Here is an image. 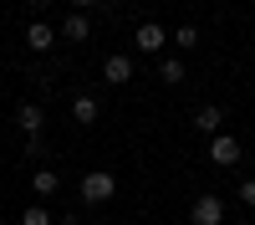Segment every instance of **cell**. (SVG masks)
<instances>
[{"instance_id":"7","label":"cell","mask_w":255,"mask_h":225,"mask_svg":"<svg viewBox=\"0 0 255 225\" xmlns=\"http://www.w3.org/2000/svg\"><path fill=\"white\" fill-rule=\"evenodd\" d=\"M194 128L209 133V138L225 133V108H220V102H204V108H194Z\"/></svg>"},{"instance_id":"1","label":"cell","mask_w":255,"mask_h":225,"mask_svg":"<svg viewBox=\"0 0 255 225\" xmlns=\"http://www.w3.org/2000/svg\"><path fill=\"white\" fill-rule=\"evenodd\" d=\"M77 190H82V200H87V205H108V200L118 195V179H113L108 169H92V174H82Z\"/></svg>"},{"instance_id":"15","label":"cell","mask_w":255,"mask_h":225,"mask_svg":"<svg viewBox=\"0 0 255 225\" xmlns=\"http://www.w3.org/2000/svg\"><path fill=\"white\" fill-rule=\"evenodd\" d=\"M240 200H245L250 210H255V179H240Z\"/></svg>"},{"instance_id":"10","label":"cell","mask_w":255,"mask_h":225,"mask_svg":"<svg viewBox=\"0 0 255 225\" xmlns=\"http://www.w3.org/2000/svg\"><path fill=\"white\" fill-rule=\"evenodd\" d=\"M97 113H102V102H97L92 92H77V97H72V118L82 123V128H87V123H97Z\"/></svg>"},{"instance_id":"3","label":"cell","mask_w":255,"mask_h":225,"mask_svg":"<svg viewBox=\"0 0 255 225\" xmlns=\"http://www.w3.org/2000/svg\"><path fill=\"white\" fill-rule=\"evenodd\" d=\"M209 159H215L220 169H235V164L245 159V149H240V138H230V133H215V138H209Z\"/></svg>"},{"instance_id":"11","label":"cell","mask_w":255,"mask_h":225,"mask_svg":"<svg viewBox=\"0 0 255 225\" xmlns=\"http://www.w3.org/2000/svg\"><path fill=\"white\" fill-rule=\"evenodd\" d=\"M158 77L168 82V87H179V82L189 77V61H184V56H163V61H158Z\"/></svg>"},{"instance_id":"6","label":"cell","mask_w":255,"mask_h":225,"mask_svg":"<svg viewBox=\"0 0 255 225\" xmlns=\"http://www.w3.org/2000/svg\"><path fill=\"white\" fill-rule=\"evenodd\" d=\"M61 36H67L72 46H82V41L92 36V15H87V10H72V15H61Z\"/></svg>"},{"instance_id":"8","label":"cell","mask_w":255,"mask_h":225,"mask_svg":"<svg viewBox=\"0 0 255 225\" xmlns=\"http://www.w3.org/2000/svg\"><path fill=\"white\" fill-rule=\"evenodd\" d=\"M102 82H113V87L133 82V56H102Z\"/></svg>"},{"instance_id":"17","label":"cell","mask_w":255,"mask_h":225,"mask_svg":"<svg viewBox=\"0 0 255 225\" xmlns=\"http://www.w3.org/2000/svg\"><path fill=\"white\" fill-rule=\"evenodd\" d=\"M56 225H77V215H56Z\"/></svg>"},{"instance_id":"9","label":"cell","mask_w":255,"mask_h":225,"mask_svg":"<svg viewBox=\"0 0 255 225\" xmlns=\"http://www.w3.org/2000/svg\"><path fill=\"white\" fill-rule=\"evenodd\" d=\"M26 46L31 51H51L56 46V26H51V20H31V26H26Z\"/></svg>"},{"instance_id":"18","label":"cell","mask_w":255,"mask_h":225,"mask_svg":"<svg viewBox=\"0 0 255 225\" xmlns=\"http://www.w3.org/2000/svg\"><path fill=\"white\" fill-rule=\"evenodd\" d=\"M179 5H189V0H179Z\"/></svg>"},{"instance_id":"16","label":"cell","mask_w":255,"mask_h":225,"mask_svg":"<svg viewBox=\"0 0 255 225\" xmlns=\"http://www.w3.org/2000/svg\"><path fill=\"white\" fill-rule=\"evenodd\" d=\"M72 5H77V10H92V5H97V0H72Z\"/></svg>"},{"instance_id":"12","label":"cell","mask_w":255,"mask_h":225,"mask_svg":"<svg viewBox=\"0 0 255 225\" xmlns=\"http://www.w3.org/2000/svg\"><path fill=\"white\" fill-rule=\"evenodd\" d=\"M31 190H36L41 200H51V195L61 190V174H56V169H36V174H31Z\"/></svg>"},{"instance_id":"14","label":"cell","mask_w":255,"mask_h":225,"mask_svg":"<svg viewBox=\"0 0 255 225\" xmlns=\"http://www.w3.org/2000/svg\"><path fill=\"white\" fill-rule=\"evenodd\" d=\"M174 46H179V56L194 51V46H199V26H179V31H174Z\"/></svg>"},{"instance_id":"4","label":"cell","mask_w":255,"mask_h":225,"mask_svg":"<svg viewBox=\"0 0 255 225\" xmlns=\"http://www.w3.org/2000/svg\"><path fill=\"white\" fill-rule=\"evenodd\" d=\"M133 46H138V51H148V56H158V51L168 46V31L158 26V20H143V26L133 31Z\"/></svg>"},{"instance_id":"5","label":"cell","mask_w":255,"mask_h":225,"mask_svg":"<svg viewBox=\"0 0 255 225\" xmlns=\"http://www.w3.org/2000/svg\"><path fill=\"white\" fill-rule=\"evenodd\" d=\"M15 128L26 138H41V128H46V113H41V102H20L15 108Z\"/></svg>"},{"instance_id":"13","label":"cell","mask_w":255,"mask_h":225,"mask_svg":"<svg viewBox=\"0 0 255 225\" xmlns=\"http://www.w3.org/2000/svg\"><path fill=\"white\" fill-rule=\"evenodd\" d=\"M20 225H56V215L46 205H26V210H20Z\"/></svg>"},{"instance_id":"2","label":"cell","mask_w":255,"mask_h":225,"mask_svg":"<svg viewBox=\"0 0 255 225\" xmlns=\"http://www.w3.org/2000/svg\"><path fill=\"white\" fill-rule=\"evenodd\" d=\"M189 225H225V200L220 195H199L189 205Z\"/></svg>"}]
</instances>
